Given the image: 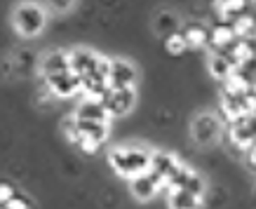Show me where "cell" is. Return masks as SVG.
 Masks as SVG:
<instances>
[{"label": "cell", "mask_w": 256, "mask_h": 209, "mask_svg": "<svg viewBox=\"0 0 256 209\" xmlns=\"http://www.w3.org/2000/svg\"><path fill=\"white\" fill-rule=\"evenodd\" d=\"M136 80V73L127 62H110L108 73V87L110 90H122V87H132Z\"/></svg>", "instance_id": "7"}, {"label": "cell", "mask_w": 256, "mask_h": 209, "mask_svg": "<svg viewBox=\"0 0 256 209\" xmlns=\"http://www.w3.org/2000/svg\"><path fill=\"white\" fill-rule=\"evenodd\" d=\"M110 113L106 110L104 104L92 99H85L78 106V113H76V120H82V122H108Z\"/></svg>", "instance_id": "8"}, {"label": "cell", "mask_w": 256, "mask_h": 209, "mask_svg": "<svg viewBox=\"0 0 256 209\" xmlns=\"http://www.w3.org/2000/svg\"><path fill=\"white\" fill-rule=\"evenodd\" d=\"M106 110L110 113V118L124 116L127 110L134 106V90L132 87H122V90H110L106 101H104Z\"/></svg>", "instance_id": "4"}, {"label": "cell", "mask_w": 256, "mask_h": 209, "mask_svg": "<svg viewBox=\"0 0 256 209\" xmlns=\"http://www.w3.org/2000/svg\"><path fill=\"white\" fill-rule=\"evenodd\" d=\"M193 136L200 144H212L218 136V122L212 116H202L193 124Z\"/></svg>", "instance_id": "10"}, {"label": "cell", "mask_w": 256, "mask_h": 209, "mask_svg": "<svg viewBox=\"0 0 256 209\" xmlns=\"http://www.w3.org/2000/svg\"><path fill=\"white\" fill-rule=\"evenodd\" d=\"M96 64H99V56H94L92 52H85V50L70 52V70L80 78L92 76L94 70H96Z\"/></svg>", "instance_id": "9"}, {"label": "cell", "mask_w": 256, "mask_h": 209, "mask_svg": "<svg viewBox=\"0 0 256 209\" xmlns=\"http://www.w3.org/2000/svg\"><path fill=\"white\" fill-rule=\"evenodd\" d=\"M12 198H14V186L8 181H0V207H5Z\"/></svg>", "instance_id": "17"}, {"label": "cell", "mask_w": 256, "mask_h": 209, "mask_svg": "<svg viewBox=\"0 0 256 209\" xmlns=\"http://www.w3.org/2000/svg\"><path fill=\"white\" fill-rule=\"evenodd\" d=\"M164 47L170 50L172 54H181L188 47V42H186V38H184V33H170L167 40H164Z\"/></svg>", "instance_id": "15"}, {"label": "cell", "mask_w": 256, "mask_h": 209, "mask_svg": "<svg viewBox=\"0 0 256 209\" xmlns=\"http://www.w3.org/2000/svg\"><path fill=\"white\" fill-rule=\"evenodd\" d=\"M184 188H186V190H190L193 195H198V198H202V193H204V184H202V178L198 176V174H190V176H188V181L184 184Z\"/></svg>", "instance_id": "16"}, {"label": "cell", "mask_w": 256, "mask_h": 209, "mask_svg": "<svg viewBox=\"0 0 256 209\" xmlns=\"http://www.w3.org/2000/svg\"><path fill=\"white\" fill-rule=\"evenodd\" d=\"M110 164L116 167L118 174L122 176H139L150 172V155L146 150L139 148H127V146H118L110 150Z\"/></svg>", "instance_id": "1"}, {"label": "cell", "mask_w": 256, "mask_h": 209, "mask_svg": "<svg viewBox=\"0 0 256 209\" xmlns=\"http://www.w3.org/2000/svg\"><path fill=\"white\" fill-rule=\"evenodd\" d=\"M160 188H167V178L158 176L153 172L139 174V176H134V181H132V193L136 195L139 200H150Z\"/></svg>", "instance_id": "3"}, {"label": "cell", "mask_w": 256, "mask_h": 209, "mask_svg": "<svg viewBox=\"0 0 256 209\" xmlns=\"http://www.w3.org/2000/svg\"><path fill=\"white\" fill-rule=\"evenodd\" d=\"M47 85H50V92L59 94V96H73V94H78L80 90H82V80H80V76H76L73 70H68V73H64V76L50 78Z\"/></svg>", "instance_id": "6"}, {"label": "cell", "mask_w": 256, "mask_h": 209, "mask_svg": "<svg viewBox=\"0 0 256 209\" xmlns=\"http://www.w3.org/2000/svg\"><path fill=\"white\" fill-rule=\"evenodd\" d=\"M14 26L22 36H36L45 26V14L36 5H22L14 14Z\"/></svg>", "instance_id": "2"}, {"label": "cell", "mask_w": 256, "mask_h": 209, "mask_svg": "<svg viewBox=\"0 0 256 209\" xmlns=\"http://www.w3.org/2000/svg\"><path fill=\"white\" fill-rule=\"evenodd\" d=\"M176 164H178L176 160L167 153H153L150 155V172L158 174V176H162V178L170 176L172 172L176 170Z\"/></svg>", "instance_id": "12"}, {"label": "cell", "mask_w": 256, "mask_h": 209, "mask_svg": "<svg viewBox=\"0 0 256 209\" xmlns=\"http://www.w3.org/2000/svg\"><path fill=\"white\" fill-rule=\"evenodd\" d=\"M210 68H212V76H214V78L226 80V78L235 70V66L230 64V59H228V56H224L221 52H214V54H212V59H210Z\"/></svg>", "instance_id": "13"}, {"label": "cell", "mask_w": 256, "mask_h": 209, "mask_svg": "<svg viewBox=\"0 0 256 209\" xmlns=\"http://www.w3.org/2000/svg\"><path fill=\"white\" fill-rule=\"evenodd\" d=\"M198 204H200V198L186 190V188H174L170 195L172 209H198Z\"/></svg>", "instance_id": "11"}, {"label": "cell", "mask_w": 256, "mask_h": 209, "mask_svg": "<svg viewBox=\"0 0 256 209\" xmlns=\"http://www.w3.org/2000/svg\"><path fill=\"white\" fill-rule=\"evenodd\" d=\"M78 146L82 148L85 153H90V155H92V153H96V150H99V146H101V144H99V141H94V139H85V136H82V139L78 141Z\"/></svg>", "instance_id": "18"}, {"label": "cell", "mask_w": 256, "mask_h": 209, "mask_svg": "<svg viewBox=\"0 0 256 209\" xmlns=\"http://www.w3.org/2000/svg\"><path fill=\"white\" fill-rule=\"evenodd\" d=\"M70 2H73V0H50V5H52L56 12H64V10H68Z\"/></svg>", "instance_id": "19"}, {"label": "cell", "mask_w": 256, "mask_h": 209, "mask_svg": "<svg viewBox=\"0 0 256 209\" xmlns=\"http://www.w3.org/2000/svg\"><path fill=\"white\" fill-rule=\"evenodd\" d=\"M70 70V52H62V50H54L42 59V76L45 80L56 76H64Z\"/></svg>", "instance_id": "5"}, {"label": "cell", "mask_w": 256, "mask_h": 209, "mask_svg": "<svg viewBox=\"0 0 256 209\" xmlns=\"http://www.w3.org/2000/svg\"><path fill=\"white\" fill-rule=\"evenodd\" d=\"M184 38H186L188 47H202V45H210V31L204 28V26H188L186 31H184Z\"/></svg>", "instance_id": "14"}]
</instances>
